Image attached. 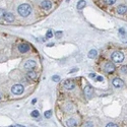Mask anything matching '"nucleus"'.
<instances>
[{
	"label": "nucleus",
	"instance_id": "f257e3e1",
	"mask_svg": "<svg viewBox=\"0 0 127 127\" xmlns=\"http://www.w3.org/2000/svg\"><path fill=\"white\" fill-rule=\"evenodd\" d=\"M17 12L22 17H27L31 14L32 12V6L30 5V4L28 3H23V4H21V5L18 6L17 8Z\"/></svg>",
	"mask_w": 127,
	"mask_h": 127
},
{
	"label": "nucleus",
	"instance_id": "39448f33",
	"mask_svg": "<svg viewBox=\"0 0 127 127\" xmlns=\"http://www.w3.org/2000/svg\"><path fill=\"white\" fill-rule=\"evenodd\" d=\"M37 66V62L35 60H27L24 62V68L27 70H33Z\"/></svg>",
	"mask_w": 127,
	"mask_h": 127
},
{
	"label": "nucleus",
	"instance_id": "a211bd4d",
	"mask_svg": "<svg viewBox=\"0 0 127 127\" xmlns=\"http://www.w3.org/2000/svg\"><path fill=\"white\" fill-rule=\"evenodd\" d=\"M44 116H45V118H47V119L51 118V116H52V111H50V110L45 111V113H44Z\"/></svg>",
	"mask_w": 127,
	"mask_h": 127
},
{
	"label": "nucleus",
	"instance_id": "dca6fc26",
	"mask_svg": "<svg viewBox=\"0 0 127 127\" xmlns=\"http://www.w3.org/2000/svg\"><path fill=\"white\" fill-rule=\"evenodd\" d=\"M97 55H98V52H97L96 49H92V50L89 52V57H90V58H92V59H94V58H96V57H97Z\"/></svg>",
	"mask_w": 127,
	"mask_h": 127
},
{
	"label": "nucleus",
	"instance_id": "72a5a7b5",
	"mask_svg": "<svg viewBox=\"0 0 127 127\" xmlns=\"http://www.w3.org/2000/svg\"><path fill=\"white\" fill-rule=\"evenodd\" d=\"M9 127H16V126H9Z\"/></svg>",
	"mask_w": 127,
	"mask_h": 127
},
{
	"label": "nucleus",
	"instance_id": "412c9836",
	"mask_svg": "<svg viewBox=\"0 0 127 127\" xmlns=\"http://www.w3.org/2000/svg\"><path fill=\"white\" fill-rule=\"evenodd\" d=\"M5 13H6L5 9H3V8H0V18L4 17V15H5Z\"/></svg>",
	"mask_w": 127,
	"mask_h": 127
},
{
	"label": "nucleus",
	"instance_id": "7ed1b4c3",
	"mask_svg": "<svg viewBox=\"0 0 127 127\" xmlns=\"http://www.w3.org/2000/svg\"><path fill=\"white\" fill-rule=\"evenodd\" d=\"M24 91V87L21 85H14L11 87V92L13 95H21Z\"/></svg>",
	"mask_w": 127,
	"mask_h": 127
},
{
	"label": "nucleus",
	"instance_id": "cd10ccee",
	"mask_svg": "<svg viewBox=\"0 0 127 127\" xmlns=\"http://www.w3.org/2000/svg\"><path fill=\"white\" fill-rule=\"evenodd\" d=\"M96 78H97V80H98V81H103V80H104L103 76H97Z\"/></svg>",
	"mask_w": 127,
	"mask_h": 127
},
{
	"label": "nucleus",
	"instance_id": "2f4dec72",
	"mask_svg": "<svg viewBox=\"0 0 127 127\" xmlns=\"http://www.w3.org/2000/svg\"><path fill=\"white\" fill-rule=\"evenodd\" d=\"M16 127H24V126H22V125H17Z\"/></svg>",
	"mask_w": 127,
	"mask_h": 127
},
{
	"label": "nucleus",
	"instance_id": "393cba45",
	"mask_svg": "<svg viewBox=\"0 0 127 127\" xmlns=\"http://www.w3.org/2000/svg\"><path fill=\"white\" fill-rule=\"evenodd\" d=\"M61 36H62V32L61 31H58V32L55 33V37L56 38H60Z\"/></svg>",
	"mask_w": 127,
	"mask_h": 127
},
{
	"label": "nucleus",
	"instance_id": "9b49d317",
	"mask_svg": "<svg viewBox=\"0 0 127 127\" xmlns=\"http://www.w3.org/2000/svg\"><path fill=\"white\" fill-rule=\"evenodd\" d=\"M112 84H113V85L115 87H122L124 85V82L122 81L120 78H118V77H117V78H114L113 81H112Z\"/></svg>",
	"mask_w": 127,
	"mask_h": 127
},
{
	"label": "nucleus",
	"instance_id": "0eeeda50",
	"mask_svg": "<svg viewBox=\"0 0 127 127\" xmlns=\"http://www.w3.org/2000/svg\"><path fill=\"white\" fill-rule=\"evenodd\" d=\"M85 95L87 99H92V95H94V90H92V85H86L85 87Z\"/></svg>",
	"mask_w": 127,
	"mask_h": 127
},
{
	"label": "nucleus",
	"instance_id": "f8f14e48",
	"mask_svg": "<svg viewBox=\"0 0 127 127\" xmlns=\"http://www.w3.org/2000/svg\"><path fill=\"white\" fill-rule=\"evenodd\" d=\"M117 12L119 14H125L127 12V6L126 5H123V4H121L117 7Z\"/></svg>",
	"mask_w": 127,
	"mask_h": 127
},
{
	"label": "nucleus",
	"instance_id": "c85d7f7f",
	"mask_svg": "<svg viewBox=\"0 0 127 127\" xmlns=\"http://www.w3.org/2000/svg\"><path fill=\"white\" fill-rule=\"evenodd\" d=\"M90 76L92 77V78H94V77H96V74H94V73H91Z\"/></svg>",
	"mask_w": 127,
	"mask_h": 127
},
{
	"label": "nucleus",
	"instance_id": "4468645a",
	"mask_svg": "<svg viewBox=\"0 0 127 127\" xmlns=\"http://www.w3.org/2000/svg\"><path fill=\"white\" fill-rule=\"evenodd\" d=\"M76 124H77V122H76L75 119L70 118V119H68V120L66 121V126H67V127H75Z\"/></svg>",
	"mask_w": 127,
	"mask_h": 127
},
{
	"label": "nucleus",
	"instance_id": "1a4fd4ad",
	"mask_svg": "<svg viewBox=\"0 0 127 127\" xmlns=\"http://www.w3.org/2000/svg\"><path fill=\"white\" fill-rule=\"evenodd\" d=\"M27 76H28V78L30 79V80H36V79L38 78V73H37L36 71L28 70V72Z\"/></svg>",
	"mask_w": 127,
	"mask_h": 127
},
{
	"label": "nucleus",
	"instance_id": "6ab92c4d",
	"mask_svg": "<svg viewBox=\"0 0 127 127\" xmlns=\"http://www.w3.org/2000/svg\"><path fill=\"white\" fill-rule=\"evenodd\" d=\"M121 72L123 74H127V65H123L121 67Z\"/></svg>",
	"mask_w": 127,
	"mask_h": 127
},
{
	"label": "nucleus",
	"instance_id": "b1692460",
	"mask_svg": "<svg viewBox=\"0 0 127 127\" xmlns=\"http://www.w3.org/2000/svg\"><path fill=\"white\" fill-rule=\"evenodd\" d=\"M106 127H119L117 124H115V123H108L106 125Z\"/></svg>",
	"mask_w": 127,
	"mask_h": 127
},
{
	"label": "nucleus",
	"instance_id": "a878e982",
	"mask_svg": "<svg viewBox=\"0 0 127 127\" xmlns=\"http://www.w3.org/2000/svg\"><path fill=\"white\" fill-rule=\"evenodd\" d=\"M84 127H94V125H92V122H86V123L84 125Z\"/></svg>",
	"mask_w": 127,
	"mask_h": 127
},
{
	"label": "nucleus",
	"instance_id": "5701e85b",
	"mask_svg": "<svg viewBox=\"0 0 127 127\" xmlns=\"http://www.w3.org/2000/svg\"><path fill=\"white\" fill-rule=\"evenodd\" d=\"M46 37H47L48 39L52 38V37H53V33H52L51 31H48V32H47V34H46Z\"/></svg>",
	"mask_w": 127,
	"mask_h": 127
},
{
	"label": "nucleus",
	"instance_id": "aec40b11",
	"mask_svg": "<svg viewBox=\"0 0 127 127\" xmlns=\"http://www.w3.org/2000/svg\"><path fill=\"white\" fill-rule=\"evenodd\" d=\"M52 80L55 81V82L60 81V76H59V75H54V76H52Z\"/></svg>",
	"mask_w": 127,
	"mask_h": 127
},
{
	"label": "nucleus",
	"instance_id": "2eb2a0df",
	"mask_svg": "<svg viewBox=\"0 0 127 127\" xmlns=\"http://www.w3.org/2000/svg\"><path fill=\"white\" fill-rule=\"evenodd\" d=\"M85 6H86V1H85V0H79V1L77 2V9H78V10L84 9Z\"/></svg>",
	"mask_w": 127,
	"mask_h": 127
},
{
	"label": "nucleus",
	"instance_id": "7c9ffc66",
	"mask_svg": "<svg viewBox=\"0 0 127 127\" xmlns=\"http://www.w3.org/2000/svg\"><path fill=\"white\" fill-rule=\"evenodd\" d=\"M36 102H37V100H36V99H34V100H33V102H32V103H33V104H35Z\"/></svg>",
	"mask_w": 127,
	"mask_h": 127
},
{
	"label": "nucleus",
	"instance_id": "f03ea898",
	"mask_svg": "<svg viewBox=\"0 0 127 127\" xmlns=\"http://www.w3.org/2000/svg\"><path fill=\"white\" fill-rule=\"evenodd\" d=\"M111 58H112V60H113V62L120 63L124 60V54L120 51H115L113 54H112Z\"/></svg>",
	"mask_w": 127,
	"mask_h": 127
},
{
	"label": "nucleus",
	"instance_id": "473e14b6",
	"mask_svg": "<svg viewBox=\"0 0 127 127\" xmlns=\"http://www.w3.org/2000/svg\"><path fill=\"white\" fill-rule=\"evenodd\" d=\"M1 98H2V95H1V92H0V100H1Z\"/></svg>",
	"mask_w": 127,
	"mask_h": 127
},
{
	"label": "nucleus",
	"instance_id": "c756f323",
	"mask_svg": "<svg viewBox=\"0 0 127 127\" xmlns=\"http://www.w3.org/2000/svg\"><path fill=\"white\" fill-rule=\"evenodd\" d=\"M75 71H77V68H74V69L70 70V73H72V72H75Z\"/></svg>",
	"mask_w": 127,
	"mask_h": 127
},
{
	"label": "nucleus",
	"instance_id": "9d476101",
	"mask_svg": "<svg viewBox=\"0 0 127 127\" xmlns=\"http://www.w3.org/2000/svg\"><path fill=\"white\" fill-rule=\"evenodd\" d=\"M41 7L43 9H50L52 7V3L50 0H43L41 2Z\"/></svg>",
	"mask_w": 127,
	"mask_h": 127
},
{
	"label": "nucleus",
	"instance_id": "f3484780",
	"mask_svg": "<svg viewBox=\"0 0 127 127\" xmlns=\"http://www.w3.org/2000/svg\"><path fill=\"white\" fill-rule=\"evenodd\" d=\"M31 116L34 117V118H38V117L40 116V112H39L38 110H34L32 113H31Z\"/></svg>",
	"mask_w": 127,
	"mask_h": 127
},
{
	"label": "nucleus",
	"instance_id": "423d86ee",
	"mask_svg": "<svg viewBox=\"0 0 127 127\" xmlns=\"http://www.w3.org/2000/svg\"><path fill=\"white\" fill-rule=\"evenodd\" d=\"M17 49H18V51L21 53H27V52L30 51L31 46L28 45V44H27V43H21V44H19V45H18Z\"/></svg>",
	"mask_w": 127,
	"mask_h": 127
},
{
	"label": "nucleus",
	"instance_id": "20e7f679",
	"mask_svg": "<svg viewBox=\"0 0 127 127\" xmlns=\"http://www.w3.org/2000/svg\"><path fill=\"white\" fill-rule=\"evenodd\" d=\"M63 87H64V90H66V91H72L75 87V84L73 80L66 79L64 82H63Z\"/></svg>",
	"mask_w": 127,
	"mask_h": 127
},
{
	"label": "nucleus",
	"instance_id": "4be33fe9",
	"mask_svg": "<svg viewBox=\"0 0 127 127\" xmlns=\"http://www.w3.org/2000/svg\"><path fill=\"white\" fill-rule=\"evenodd\" d=\"M105 2L107 4H109V5H112V4H114L116 2V0H105Z\"/></svg>",
	"mask_w": 127,
	"mask_h": 127
},
{
	"label": "nucleus",
	"instance_id": "f704fd0d",
	"mask_svg": "<svg viewBox=\"0 0 127 127\" xmlns=\"http://www.w3.org/2000/svg\"><path fill=\"white\" fill-rule=\"evenodd\" d=\"M66 1H67V2H68V1H69V0H66Z\"/></svg>",
	"mask_w": 127,
	"mask_h": 127
},
{
	"label": "nucleus",
	"instance_id": "ddd939ff",
	"mask_svg": "<svg viewBox=\"0 0 127 127\" xmlns=\"http://www.w3.org/2000/svg\"><path fill=\"white\" fill-rule=\"evenodd\" d=\"M4 19H5L6 21H8V22H12L14 21V15L12 13H10V12H6L5 15H4Z\"/></svg>",
	"mask_w": 127,
	"mask_h": 127
},
{
	"label": "nucleus",
	"instance_id": "bb28decb",
	"mask_svg": "<svg viewBox=\"0 0 127 127\" xmlns=\"http://www.w3.org/2000/svg\"><path fill=\"white\" fill-rule=\"evenodd\" d=\"M119 33H120V35H122V36H123L124 35V34H125V31H124V28H119Z\"/></svg>",
	"mask_w": 127,
	"mask_h": 127
},
{
	"label": "nucleus",
	"instance_id": "6e6552de",
	"mask_svg": "<svg viewBox=\"0 0 127 127\" xmlns=\"http://www.w3.org/2000/svg\"><path fill=\"white\" fill-rule=\"evenodd\" d=\"M104 69L106 72H108V73H113L115 71V65L113 64V63H111V62H108V63H106V65L104 67Z\"/></svg>",
	"mask_w": 127,
	"mask_h": 127
}]
</instances>
